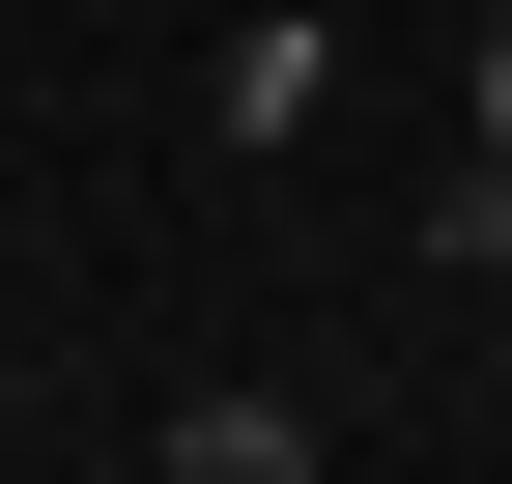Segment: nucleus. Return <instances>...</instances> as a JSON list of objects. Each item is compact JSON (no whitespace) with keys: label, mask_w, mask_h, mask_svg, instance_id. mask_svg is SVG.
<instances>
[{"label":"nucleus","mask_w":512,"mask_h":484,"mask_svg":"<svg viewBox=\"0 0 512 484\" xmlns=\"http://www.w3.org/2000/svg\"><path fill=\"white\" fill-rule=\"evenodd\" d=\"M171 484H313V399H171Z\"/></svg>","instance_id":"obj_2"},{"label":"nucleus","mask_w":512,"mask_h":484,"mask_svg":"<svg viewBox=\"0 0 512 484\" xmlns=\"http://www.w3.org/2000/svg\"><path fill=\"white\" fill-rule=\"evenodd\" d=\"M456 114H484V143H512V0H484V86H456Z\"/></svg>","instance_id":"obj_3"},{"label":"nucleus","mask_w":512,"mask_h":484,"mask_svg":"<svg viewBox=\"0 0 512 484\" xmlns=\"http://www.w3.org/2000/svg\"><path fill=\"white\" fill-rule=\"evenodd\" d=\"M200 114H228V143H313V114H342V29H313V0H256V29H228V86H200Z\"/></svg>","instance_id":"obj_1"}]
</instances>
